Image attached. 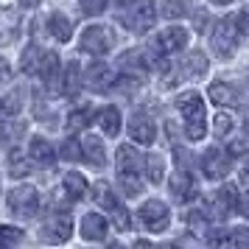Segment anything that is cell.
Here are the masks:
<instances>
[{
    "label": "cell",
    "instance_id": "25",
    "mask_svg": "<svg viewBox=\"0 0 249 249\" xmlns=\"http://www.w3.org/2000/svg\"><path fill=\"white\" fill-rule=\"evenodd\" d=\"M42 56H45V51H42V48H36V45H31V48L23 53L20 65H23L25 73H31V76H34L36 70H39V65H42Z\"/></svg>",
    "mask_w": 249,
    "mask_h": 249
},
{
    "label": "cell",
    "instance_id": "2",
    "mask_svg": "<svg viewBox=\"0 0 249 249\" xmlns=\"http://www.w3.org/2000/svg\"><path fill=\"white\" fill-rule=\"evenodd\" d=\"M140 165H143V157L132 146L118 148V182H121V188H124L126 196H137V193L143 191Z\"/></svg>",
    "mask_w": 249,
    "mask_h": 249
},
{
    "label": "cell",
    "instance_id": "11",
    "mask_svg": "<svg viewBox=\"0 0 249 249\" xmlns=\"http://www.w3.org/2000/svg\"><path fill=\"white\" fill-rule=\"evenodd\" d=\"M168 188H171V196L177 199L179 204H188V202H193L196 196H199V191H196V182H193V177L188 174V171L179 165V171L171 177V182H168Z\"/></svg>",
    "mask_w": 249,
    "mask_h": 249
},
{
    "label": "cell",
    "instance_id": "27",
    "mask_svg": "<svg viewBox=\"0 0 249 249\" xmlns=\"http://www.w3.org/2000/svg\"><path fill=\"white\" fill-rule=\"evenodd\" d=\"M31 171V165H28V160H25V151H20V148H14L12 151V157H9V174L12 177H25Z\"/></svg>",
    "mask_w": 249,
    "mask_h": 249
},
{
    "label": "cell",
    "instance_id": "37",
    "mask_svg": "<svg viewBox=\"0 0 249 249\" xmlns=\"http://www.w3.org/2000/svg\"><path fill=\"white\" fill-rule=\"evenodd\" d=\"M204 23H207V14H196V31H204Z\"/></svg>",
    "mask_w": 249,
    "mask_h": 249
},
{
    "label": "cell",
    "instance_id": "29",
    "mask_svg": "<svg viewBox=\"0 0 249 249\" xmlns=\"http://www.w3.org/2000/svg\"><path fill=\"white\" fill-rule=\"evenodd\" d=\"M143 162L148 165V179H151V182H160L162 177H165V162H162V157H157V154H148Z\"/></svg>",
    "mask_w": 249,
    "mask_h": 249
},
{
    "label": "cell",
    "instance_id": "13",
    "mask_svg": "<svg viewBox=\"0 0 249 249\" xmlns=\"http://www.w3.org/2000/svg\"><path fill=\"white\" fill-rule=\"evenodd\" d=\"M185 45H188V31H185L182 25L165 28V31L157 36V42H154V48L162 51V53H177V51H182Z\"/></svg>",
    "mask_w": 249,
    "mask_h": 249
},
{
    "label": "cell",
    "instance_id": "1",
    "mask_svg": "<svg viewBox=\"0 0 249 249\" xmlns=\"http://www.w3.org/2000/svg\"><path fill=\"white\" fill-rule=\"evenodd\" d=\"M177 109L182 112V121H185V132H188V140H202L204 132H207V124H204V101L199 92H182L177 98Z\"/></svg>",
    "mask_w": 249,
    "mask_h": 249
},
{
    "label": "cell",
    "instance_id": "36",
    "mask_svg": "<svg viewBox=\"0 0 249 249\" xmlns=\"http://www.w3.org/2000/svg\"><path fill=\"white\" fill-rule=\"evenodd\" d=\"M188 221H191V224L196 227V230H202V227H207V218H204L202 213H191V218H188Z\"/></svg>",
    "mask_w": 249,
    "mask_h": 249
},
{
    "label": "cell",
    "instance_id": "17",
    "mask_svg": "<svg viewBox=\"0 0 249 249\" xmlns=\"http://www.w3.org/2000/svg\"><path fill=\"white\" fill-rule=\"evenodd\" d=\"M28 157L34 160L36 165L51 168V165L56 162V151H53V146L48 143L45 137H34V140H31V146H28Z\"/></svg>",
    "mask_w": 249,
    "mask_h": 249
},
{
    "label": "cell",
    "instance_id": "30",
    "mask_svg": "<svg viewBox=\"0 0 249 249\" xmlns=\"http://www.w3.org/2000/svg\"><path fill=\"white\" fill-rule=\"evenodd\" d=\"M17 109H20V95L17 92L0 98V121H9L12 115H17Z\"/></svg>",
    "mask_w": 249,
    "mask_h": 249
},
{
    "label": "cell",
    "instance_id": "33",
    "mask_svg": "<svg viewBox=\"0 0 249 249\" xmlns=\"http://www.w3.org/2000/svg\"><path fill=\"white\" fill-rule=\"evenodd\" d=\"M62 160H68V162H79L81 160V146L73 140V137L62 143Z\"/></svg>",
    "mask_w": 249,
    "mask_h": 249
},
{
    "label": "cell",
    "instance_id": "12",
    "mask_svg": "<svg viewBox=\"0 0 249 249\" xmlns=\"http://www.w3.org/2000/svg\"><path fill=\"white\" fill-rule=\"evenodd\" d=\"M129 135H132V140L140 143V146H151L154 137H157V126H154V121H151L146 112H135L132 121H129Z\"/></svg>",
    "mask_w": 249,
    "mask_h": 249
},
{
    "label": "cell",
    "instance_id": "35",
    "mask_svg": "<svg viewBox=\"0 0 249 249\" xmlns=\"http://www.w3.org/2000/svg\"><path fill=\"white\" fill-rule=\"evenodd\" d=\"M230 129H232V118L230 115H215V132H218V137H224Z\"/></svg>",
    "mask_w": 249,
    "mask_h": 249
},
{
    "label": "cell",
    "instance_id": "10",
    "mask_svg": "<svg viewBox=\"0 0 249 249\" xmlns=\"http://www.w3.org/2000/svg\"><path fill=\"white\" fill-rule=\"evenodd\" d=\"M70 235H73V221L65 213L51 215L42 224V241H48V244H65Z\"/></svg>",
    "mask_w": 249,
    "mask_h": 249
},
{
    "label": "cell",
    "instance_id": "28",
    "mask_svg": "<svg viewBox=\"0 0 249 249\" xmlns=\"http://www.w3.org/2000/svg\"><path fill=\"white\" fill-rule=\"evenodd\" d=\"M79 65L76 62H70L68 68H65V92L68 95H79Z\"/></svg>",
    "mask_w": 249,
    "mask_h": 249
},
{
    "label": "cell",
    "instance_id": "5",
    "mask_svg": "<svg viewBox=\"0 0 249 249\" xmlns=\"http://www.w3.org/2000/svg\"><path fill=\"white\" fill-rule=\"evenodd\" d=\"M112 45H115V34L107 25H90V28L81 34V51H84V53L104 56V53L112 51Z\"/></svg>",
    "mask_w": 249,
    "mask_h": 249
},
{
    "label": "cell",
    "instance_id": "9",
    "mask_svg": "<svg viewBox=\"0 0 249 249\" xmlns=\"http://www.w3.org/2000/svg\"><path fill=\"white\" fill-rule=\"evenodd\" d=\"M140 221H143V227L146 230H151V232H165L171 224V213H168V204L157 202V199H151V202H146L143 207H140Z\"/></svg>",
    "mask_w": 249,
    "mask_h": 249
},
{
    "label": "cell",
    "instance_id": "38",
    "mask_svg": "<svg viewBox=\"0 0 249 249\" xmlns=\"http://www.w3.org/2000/svg\"><path fill=\"white\" fill-rule=\"evenodd\" d=\"M36 3H39V0H20V6H25V9H34Z\"/></svg>",
    "mask_w": 249,
    "mask_h": 249
},
{
    "label": "cell",
    "instance_id": "21",
    "mask_svg": "<svg viewBox=\"0 0 249 249\" xmlns=\"http://www.w3.org/2000/svg\"><path fill=\"white\" fill-rule=\"evenodd\" d=\"M62 191H65V196H68L70 202H76V199H81L87 193V179L81 174H76V171H70L68 177L62 179Z\"/></svg>",
    "mask_w": 249,
    "mask_h": 249
},
{
    "label": "cell",
    "instance_id": "6",
    "mask_svg": "<svg viewBox=\"0 0 249 249\" xmlns=\"http://www.w3.org/2000/svg\"><path fill=\"white\" fill-rule=\"evenodd\" d=\"M238 39H241V34H238V28L232 20H218L213 28V48H215V53L221 59L227 56H232L235 53V48H238Z\"/></svg>",
    "mask_w": 249,
    "mask_h": 249
},
{
    "label": "cell",
    "instance_id": "23",
    "mask_svg": "<svg viewBox=\"0 0 249 249\" xmlns=\"http://www.w3.org/2000/svg\"><path fill=\"white\" fill-rule=\"evenodd\" d=\"M98 124H101V129L109 137H118V132H121V112L115 107H104L98 112Z\"/></svg>",
    "mask_w": 249,
    "mask_h": 249
},
{
    "label": "cell",
    "instance_id": "7",
    "mask_svg": "<svg viewBox=\"0 0 249 249\" xmlns=\"http://www.w3.org/2000/svg\"><path fill=\"white\" fill-rule=\"evenodd\" d=\"M230 168H232V160H230V151H224V148L213 146L202 154V171L207 179H224Z\"/></svg>",
    "mask_w": 249,
    "mask_h": 249
},
{
    "label": "cell",
    "instance_id": "32",
    "mask_svg": "<svg viewBox=\"0 0 249 249\" xmlns=\"http://www.w3.org/2000/svg\"><path fill=\"white\" fill-rule=\"evenodd\" d=\"M188 12V0H162V14L165 17H182V14Z\"/></svg>",
    "mask_w": 249,
    "mask_h": 249
},
{
    "label": "cell",
    "instance_id": "20",
    "mask_svg": "<svg viewBox=\"0 0 249 249\" xmlns=\"http://www.w3.org/2000/svg\"><path fill=\"white\" fill-rule=\"evenodd\" d=\"M210 101L218 104V107H238L241 104V95L232 84H213L210 87Z\"/></svg>",
    "mask_w": 249,
    "mask_h": 249
},
{
    "label": "cell",
    "instance_id": "15",
    "mask_svg": "<svg viewBox=\"0 0 249 249\" xmlns=\"http://www.w3.org/2000/svg\"><path fill=\"white\" fill-rule=\"evenodd\" d=\"M107 232H109V224L101 213H87L81 218V235L84 241H107Z\"/></svg>",
    "mask_w": 249,
    "mask_h": 249
},
{
    "label": "cell",
    "instance_id": "22",
    "mask_svg": "<svg viewBox=\"0 0 249 249\" xmlns=\"http://www.w3.org/2000/svg\"><path fill=\"white\" fill-rule=\"evenodd\" d=\"M48 28H51V34L56 36L59 42H68L70 36H73V23L59 12H53L51 17H48Z\"/></svg>",
    "mask_w": 249,
    "mask_h": 249
},
{
    "label": "cell",
    "instance_id": "31",
    "mask_svg": "<svg viewBox=\"0 0 249 249\" xmlns=\"http://www.w3.org/2000/svg\"><path fill=\"white\" fill-rule=\"evenodd\" d=\"M25 238V232L20 227H0V247H12V244H20Z\"/></svg>",
    "mask_w": 249,
    "mask_h": 249
},
{
    "label": "cell",
    "instance_id": "14",
    "mask_svg": "<svg viewBox=\"0 0 249 249\" xmlns=\"http://www.w3.org/2000/svg\"><path fill=\"white\" fill-rule=\"evenodd\" d=\"M230 213H244L235 185H224L221 191L215 193V215H218V218H227Z\"/></svg>",
    "mask_w": 249,
    "mask_h": 249
},
{
    "label": "cell",
    "instance_id": "34",
    "mask_svg": "<svg viewBox=\"0 0 249 249\" xmlns=\"http://www.w3.org/2000/svg\"><path fill=\"white\" fill-rule=\"evenodd\" d=\"M107 9V0H81V12L87 17H98Z\"/></svg>",
    "mask_w": 249,
    "mask_h": 249
},
{
    "label": "cell",
    "instance_id": "26",
    "mask_svg": "<svg viewBox=\"0 0 249 249\" xmlns=\"http://www.w3.org/2000/svg\"><path fill=\"white\" fill-rule=\"evenodd\" d=\"M185 76L188 79H199V76H204V70H207V59H204V53H199V51H193L191 56H188V62H185Z\"/></svg>",
    "mask_w": 249,
    "mask_h": 249
},
{
    "label": "cell",
    "instance_id": "8",
    "mask_svg": "<svg viewBox=\"0 0 249 249\" xmlns=\"http://www.w3.org/2000/svg\"><path fill=\"white\" fill-rule=\"evenodd\" d=\"M95 199H98V204L115 218V227H118V230H129V213L124 210V204L115 199L112 188H109L107 182H98V185H95Z\"/></svg>",
    "mask_w": 249,
    "mask_h": 249
},
{
    "label": "cell",
    "instance_id": "24",
    "mask_svg": "<svg viewBox=\"0 0 249 249\" xmlns=\"http://www.w3.org/2000/svg\"><path fill=\"white\" fill-rule=\"evenodd\" d=\"M92 124V107H79L68 115V129L70 132H81L84 126Z\"/></svg>",
    "mask_w": 249,
    "mask_h": 249
},
{
    "label": "cell",
    "instance_id": "19",
    "mask_svg": "<svg viewBox=\"0 0 249 249\" xmlns=\"http://www.w3.org/2000/svg\"><path fill=\"white\" fill-rule=\"evenodd\" d=\"M20 12L17 9H0V36L3 39H14V36L20 34Z\"/></svg>",
    "mask_w": 249,
    "mask_h": 249
},
{
    "label": "cell",
    "instance_id": "18",
    "mask_svg": "<svg viewBox=\"0 0 249 249\" xmlns=\"http://www.w3.org/2000/svg\"><path fill=\"white\" fill-rule=\"evenodd\" d=\"M81 160L90 162L95 168H104L107 165V154H104V146H101V137H87L84 146H81Z\"/></svg>",
    "mask_w": 249,
    "mask_h": 249
},
{
    "label": "cell",
    "instance_id": "4",
    "mask_svg": "<svg viewBox=\"0 0 249 249\" xmlns=\"http://www.w3.org/2000/svg\"><path fill=\"white\" fill-rule=\"evenodd\" d=\"M9 210L17 218H34L39 210V193L34 185H20L9 193Z\"/></svg>",
    "mask_w": 249,
    "mask_h": 249
},
{
    "label": "cell",
    "instance_id": "39",
    "mask_svg": "<svg viewBox=\"0 0 249 249\" xmlns=\"http://www.w3.org/2000/svg\"><path fill=\"white\" fill-rule=\"evenodd\" d=\"M213 3H218V6H227V3H232V0H213Z\"/></svg>",
    "mask_w": 249,
    "mask_h": 249
},
{
    "label": "cell",
    "instance_id": "3",
    "mask_svg": "<svg viewBox=\"0 0 249 249\" xmlns=\"http://www.w3.org/2000/svg\"><path fill=\"white\" fill-rule=\"evenodd\" d=\"M157 20V9H154V0H126L124 12H121V23L135 31V34H146L148 28Z\"/></svg>",
    "mask_w": 249,
    "mask_h": 249
},
{
    "label": "cell",
    "instance_id": "16",
    "mask_svg": "<svg viewBox=\"0 0 249 249\" xmlns=\"http://www.w3.org/2000/svg\"><path fill=\"white\" fill-rule=\"evenodd\" d=\"M87 84H90L95 92H107L115 84V70L109 68V65H104V62L90 65V70H87Z\"/></svg>",
    "mask_w": 249,
    "mask_h": 249
}]
</instances>
